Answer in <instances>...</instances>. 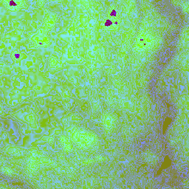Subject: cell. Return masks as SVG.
<instances>
[{
  "label": "cell",
  "instance_id": "6da1fadb",
  "mask_svg": "<svg viewBox=\"0 0 189 189\" xmlns=\"http://www.w3.org/2000/svg\"><path fill=\"white\" fill-rule=\"evenodd\" d=\"M72 137L76 144L81 146H89L95 142V135L84 131H77Z\"/></svg>",
  "mask_w": 189,
  "mask_h": 189
},
{
  "label": "cell",
  "instance_id": "7a4b0ae2",
  "mask_svg": "<svg viewBox=\"0 0 189 189\" xmlns=\"http://www.w3.org/2000/svg\"><path fill=\"white\" fill-rule=\"evenodd\" d=\"M152 42L153 39L150 36H142L137 41V46L141 49H147Z\"/></svg>",
  "mask_w": 189,
  "mask_h": 189
},
{
  "label": "cell",
  "instance_id": "3957f363",
  "mask_svg": "<svg viewBox=\"0 0 189 189\" xmlns=\"http://www.w3.org/2000/svg\"><path fill=\"white\" fill-rule=\"evenodd\" d=\"M112 124H113V119H112V118H109L108 116H106L104 119L105 127H106V128H111L112 127Z\"/></svg>",
  "mask_w": 189,
  "mask_h": 189
},
{
  "label": "cell",
  "instance_id": "277c9868",
  "mask_svg": "<svg viewBox=\"0 0 189 189\" xmlns=\"http://www.w3.org/2000/svg\"><path fill=\"white\" fill-rule=\"evenodd\" d=\"M62 144L64 145V148H65L66 150L71 149V146H70V143L68 142L67 140L65 137H62Z\"/></svg>",
  "mask_w": 189,
  "mask_h": 189
}]
</instances>
